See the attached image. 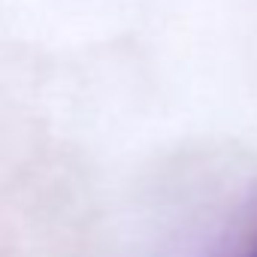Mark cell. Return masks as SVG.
I'll return each mask as SVG.
<instances>
[{
	"label": "cell",
	"instance_id": "1",
	"mask_svg": "<svg viewBox=\"0 0 257 257\" xmlns=\"http://www.w3.org/2000/svg\"><path fill=\"white\" fill-rule=\"evenodd\" d=\"M227 257H257V212L245 221V227L239 230Z\"/></svg>",
	"mask_w": 257,
	"mask_h": 257
}]
</instances>
